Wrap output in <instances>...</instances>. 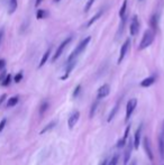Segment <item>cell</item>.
Segmentation results:
<instances>
[{
	"label": "cell",
	"mask_w": 164,
	"mask_h": 165,
	"mask_svg": "<svg viewBox=\"0 0 164 165\" xmlns=\"http://www.w3.org/2000/svg\"><path fill=\"white\" fill-rule=\"evenodd\" d=\"M5 98H6V95H1V98H0V103H1L2 101H4Z\"/></svg>",
	"instance_id": "37"
},
{
	"label": "cell",
	"mask_w": 164,
	"mask_h": 165,
	"mask_svg": "<svg viewBox=\"0 0 164 165\" xmlns=\"http://www.w3.org/2000/svg\"><path fill=\"white\" fill-rule=\"evenodd\" d=\"M159 150H160L161 158H164V125L160 137H159Z\"/></svg>",
	"instance_id": "11"
},
{
	"label": "cell",
	"mask_w": 164,
	"mask_h": 165,
	"mask_svg": "<svg viewBox=\"0 0 164 165\" xmlns=\"http://www.w3.org/2000/svg\"><path fill=\"white\" fill-rule=\"evenodd\" d=\"M72 40V37H67V40H64L62 43L60 44V46L57 47V50H56V52H55V54H54V56H53V59H52V62H55L56 60L60 57L61 55H62V53H63V51H64V48L67 47V45L70 44V42Z\"/></svg>",
	"instance_id": "3"
},
{
	"label": "cell",
	"mask_w": 164,
	"mask_h": 165,
	"mask_svg": "<svg viewBox=\"0 0 164 165\" xmlns=\"http://www.w3.org/2000/svg\"><path fill=\"white\" fill-rule=\"evenodd\" d=\"M126 8H127V0H124V2H123V5H121V7H120V10H119V16H120V18H124V17H125Z\"/></svg>",
	"instance_id": "21"
},
{
	"label": "cell",
	"mask_w": 164,
	"mask_h": 165,
	"mask_svg": "<svg viewBox=\"0 0 164 165\" xmlns=\"http://www.w3.org/2000/svg\"><path fill=\"white\" fill-rule=\"evenodd\" d=\"M55 125H56L55 121H52V122H50V125H47L46 127H44V128L42 129V132H39V134H45L46 132H50V130H51V129H52Z\"/></svg>",
	"instance_id": "22"
},
{
	"label": "cell",
	"mask_w": 164,
	"mask_h": 165,
	"mask_svg": "<svg viewBox=\"0 0 164 165\" xmlns=\"http://www.w3.org/2000/svg\"><path fill=\"white\" fill-rule=\"evenodd\" d=\"M155 80H156V77H154V75L146 77V79H144V80L141 82V87H143V88H147V87H151V85H152L154 82H155Z\"/></svg>",
	"instance_id": "15"
},
{
	"label": "cell",
	"mask_w": 164,
	"mask_h": 165,
	"mask_svg": "<svg viewBox=\"0 0 164 165\" xmlns=\"http://www.w3.org/2000/svg\"><path fill=\"white\" fill-rule=\"evenodd\" d=\"M138 28H139V25H138L137 17H136V16H134V17H133V19H132L131 26H129V32H131L132 36H135V35L138 33Z\"/></svg>",
	"instance_id": "7"
},
{
	"label": "cell",
	"mask_w": 164,
	"mask_h": 165,
	"mask_svg": "<svg viewBox=\"0 0 164 165\" xmlns=\"http://www.w3.org/2000/svg\"><path fill=\"white\" fill-rule=\"evenodd\" d=\"M47 108H49V103L45 101V102H43V103L41 105V108H39V114L43 115V114L45 112V111L47 110Z\"/></svg>",
	"instance_id": "24"
},
{
	"label": "cell",
	"mask_w": 164,
	"mask_h": 165,
	"mask_svg": "<svg viewBox=\"0 0 164 165\" xmlns=\"http://www.w3.org/2000/svg\"><path fill=\"white\" fill-rule=\"evenodd\" d=\"M54 1H55V2H59V1H60V0H54Z\"/></svg>",
	"instance_id": "39"
},
{
	"label": "cell",
	"mask_w": 164,
	"mask_h": 165,
	"mask_svg": "<svg viewBox=\"0 0 164 165\" xmlns=\"http://www.w3.org/2000/svg\"><path fill=\"white\" fill-rule=\"evenodd\" d=\"M18 101H19V98L18 97H11V98H9L8 99V102H7V107H14V106H16L17 103H18Z\"/></svg>",
	"instance_id": "19"
},
{
	"label": "cell",
	"mask_w": 164,
	"mask_h": 165,
	"mask_svg": "<svg viewBox=\"0 0 164 165\" xmlns=\"http://www.w3.org/2000/svg\"><path fill=\"white\" fill-rule=\"evenodd\" d=\"M117 110H118V105H116L115 108H114V109H112V111L110 112V115H109V117H108V121H110L112 118L115 117V115H116V112H117Z\"/></svg>",
	"instance_id": "25"
},
{
	"label": "cell",
	"mask_w": 164,
	"mask_h": 165,
	"mask_svg": "<svg viewBox=\"0 0 164 165\" xmlns=\"http://www.w3.org/2000/svg\"><path fill=\"white\" fill-rule=\"evenodd\" d=\"M45 10H43V9H39V10L37 11V14H36V17H37V19H43L45 17Z\"/></svg>",
	"instance_id": "28"
},
{
	"label": "cell",
	"mask_w": 164,
	"mask_h": 165,
	"mask_svg": "<svg viewBox=\"0 0 164 165\" xmlns=\"http://www.w3.org/2000/svg\"><path fill=\"white\" fill-rule=\"evenodd\" d=\"M129 130H131V125L127 126V128L125 129L124 137L119 140V142H118V144H117V147H118V148H120V147H124V145L127 143V140H128V134H129Z\"/></svg>",
	"instance_id": "14"
},
{
	"label": "cell",
	"mask_w": 164,
	"mask_h": 165,
	"mask_svg": "<svg viewBox=\"0 0 164 165\" xmlns=\"http://www.w3.org/2000/svg\"><path fill=\"white\" fill-rule=\"evenodd\" d=\"M98 107V101H96V102L93 103V106L91 107V110H90V118L93 117V115H94V112H96V109H97Z\"/></svg>",
	"instance_id": "27"
},
{
	"label": "cell",
	"mask_w": 164,
	"mask_h": 165,
	"mask_svg": "<svg viewBox=\"0 0 164 165\" xmlns=\"http://www.w3.org/2000/svg\"><path fill=\"white\" fill-rule=\"evenodd\" d=\"M100 165H107V160H104V161L102 162V163H101Z\"/></svg>",
	"instance_id": "38"
},
{
	"label": "cell",
	"mask_w": 164,
	"mask_h": 165,
	"mask_svg": "<svg viewBox=\"0 0 164 165\" xmlns=\"http://www.w3.org/2000/svg\"><path fill=\"white\" fill-rule=\"evenodd\" d=\"M101 15H102V10H100V11H99V12H97L96 15L93 16L92 18L90 19L89 22H88V24H87V27H90V26L92 25L93 22H97V19L100 18V16H101Z\"/></svg>",
	"instance_id": "18"
},
{
	"label": "cell",
	"mask_w": 164,
	"mask_h": 165,
	"mask_svg": "<svg viewBox=\"0 0 164 165\" xmlns=\"http://www.w3.org/2000/svg\"><path fill=\"white\" fill-rule=\"evenodd\" d=\"M129 142L127 143V147H126V150H125V158H124V164L126 165L127 162H128V160H129V157H131L132 155V150H133V147H134V145H133V140L128 139Z\"/></svg>",
	"instance_id": "10"
},
{
	"label": "cell",
	"mask_w": 164,
	"mask_h": 165,
	"mask_svg": "<svg viewBox=\"0 0 164 165\" xmlns=\"http://www.w3.org/2000/svg\"><path fill=\"white\" fill-rule=\"evenodd\" d=\"M74 66H75V60L74 61H71V62H67L65 73H64V75L61 77V79H62V80H67V77H69V75H70V73L72 72V70H73V67H74Z\"/></svg>",
	"instance_id": "13"
},
{
	"label": "cell",
	"mask_w": 164,
	"mask_h": 165,
	"mask_svg": "<svg viewBox=\"0 0 164 165\" xmlns=\"http://www.w3.org/2000/svg\"><path fill=\"white\" fill-rule=\"evenodd\" d=\"M129 45H131V40H129V38H127L126 40H125V43L123 44V46H121V48H120V53H119V57H118V64H120V62L124 60V57H125V55H126L127 51H128V48H129Z\"/></svg>",
	"instance_id": "5"
},
{
	"label": "cell",
	"mask_w": 164,
	"mask_h": 165,
	"mask_svg": "<svg viewBox=\"0 0 164 165\" xmlns=\"http://www.w3.org/2000/svg\"><path fill=\"white\" fill-rule=\"evenodd\" d=\"M22 72H19L18 74H16L15 77H14V80H15L16 83L20 82V81H22Z\"/></svg>",
	"instance_id": "30"
},
{
	"label": "cell",
	"mask_w": 164,
	"mask_h": 165,
	"mask_svg": "<svg viewBox=\"0 0 164 165\" xmlns=\"http://www.w3.org/2000/svg\"><path fill=\"white\" fill-rule=\"evenodd\" d=\"M154 40V30L153 29H147L145 30V33L143 35V38L139 43V46H138V50L142 51L144 48L149 47V45L152 44V42Z\"/></svg>",
	"instance_id": "2"
},
{
	"label": "cell",
	"mask_w": 164,
	"mask_h": 165,
	"mask_svg": "<svg viewBox=\"0 0 164 165\" xmlns=\"http://www.w3.org/2000/svg\"><path fill=\"white\" fill-rule=\"evenodd\" d=\"M133 165H134V164H133Z\"/></svg>",
	"instance_id": "40"
},
{
	"label": "cell",
	"mask_w": 164,
	"mask_h": 165,
	"mask_svg": "<svg viewBox=\"0 0 164 165\" xmlns=\"http://www.w3.org/2000/svg\"><path fill=\"white\" fill-rule=\"evenodd\" d=\"M136 106H137V100L135 99V98H133V99H131L128 102H127V106H126V118H125V120L128 121L129 120V118L132 117V115H133V112H134L135 108H136Z\"/></svg>",
	"instance_id": "4"
},
{
	"label": "cell",
	"mask_w": 164,
	"mask_h": 165,
	"mask_svg": "<svg viewBox=\"0 0 164 165\" xmlns=\"http://www.w3.org/2000/svg\"><path fill=\"white\" fill-rule=\"evenodd\" d=\"M6 75H7V74H6V72H2V73H1V75H0V83L2 82V80L5 79V77H6Z\"/></svg>",
	"instance_id": "35"
},
{
	"label": "cell",
	"mask_w": 164,
	"mask_h": 165,
	"mask_svg": "<svg viewBox=\"0 0 164 165\" xmlns=\"http://www.w3.org/2000/svg\"><path fill=\"white\" fill-rule=\"evenodd\" d=\"M144 150H145L146 154L149 156V158L151 161H153V153H152V150H151V144H149V139L147 137L144 138Z\"/></svg>",
	"instance_id": "12"
},
{
	"label": "cell",
	"mask_w": 164,
	"mask_h": 165,
	"mask_svg": "<svg viewBox=\"0 0 164 165\" xmlns=\"http://www.w3.org/2000/svg\"><path fill=\"white\" fill-rule=\"evenodd\" d=\"M42 2H43V0H36V2H35V6H36V7H38V6H39Z\"/></svg>",
	"instance_id": "36"
},
{
	"label": "cell",
	"mask_w": 164,
	"mask_h": 165,
	"mask_svg": "<svg viewBox=\"0 0 164 165\" xmlns=\"http://www.w3.org/2000/svg\"><path fill=\"white\" fill-rule=\"evenodd\" d=\"M79 118H80V112H79V111H75V112H73V114L70 116L69 120H67V125H69V128L73 129V127L77 125V122L79 121Z\"/></svg>",
	"instance_id": "6"
},
{
	"label": "cell",
	"mask_w": 164,
	"mask_h": 165,
	"mask_svg": "<svg viewBox=\"0 0 164 165\" xmlns=\"http://www.w3.org/2000/svg\"><path fill=\"white\" fill-rule=\"evenodd\" d=\"M6 122H7V119H6V118H4L2 120L0 121V132L4 130L5 126H6Z\"/></svg>",
	"instance_id": "31"
},
{
	"label": "cell",
	"mask_w": 164,
	"mask_h": 165,
	"mask_svg": "<svg viewBox=\"0 0 164 165\" xmlns=\"http://www.w3.org/2000/svg\"><path fill=\"white\" fill-rule=\"evenodd\" d=\"M109 92H110V87H109V84H104L98 90V99L106 98V97L109 95Z\"/></svg>",
	"instance_id": "8"
},
{
	"label": "cell",
	"mask_w": 164,
	"mask_h": 165,
	"mask_svg": "<svg viewBox=\"0 0 164 165\" xmlns=\"http://www.w3.org/2000/svg\"><path fill=\"white\" fill-rule=\"evenodd\" d=\"M51 51H52V48H49V50H47V51L44 53V55H43V57H42V60H41V62H39V65H38V67H42V66L44 65L45 63L47 62V60H49L50 55H51Z\"/></svg>",
	"instance_id": "16"
},
{
	"label": "cell",
	"mask_w": 164,
	"mask_h": 165,
	"mask_svg": "<svg viewBox=\"0 0 164 165\" xmlns=\"http://www.w3.org/2000/svg\"><path fill=\"white\" fill-rule=\"evenodd\" d=\"M80 90H81V85L79 84L77 88H75V90H74V92H73V97H78V95H79V92H80Z\"/></svg>",
	"instance_id": "32"
},
{
	"label": "cell",
	"mask_w": 164,
	"mask_h": 165,
	"mask_svg": "<svg viewBox=\"0 0 164 165\" xmlns=\"http://www.w3.org/2000/svg\"><path fill=\"white\" fill-rule=\"evenodd\" d=\"M157 22H159V16L153 15L152 18H151V27L153 28V30L157 29Z\"/></svg>",
	"instance_id": "17"
},
{
	"label": "cell",
	"mask_w": 164,
	"mask_h": 165,
	"mask_svg": "<svg viewBox=\"0 0 164 165\" xmlns=\"http://www.w3.org/2000/svg\"><path fill=\"white\" fill-rule=\"evenodd\" d=\"M5 64H6V61L4 59H0V69L5 67Z\"/></svg>",
	"instance_id": "34"
},
{
	"label": "cell",
	"mask_w": 164,
	"mask_h": 165,
	"mask_svg": "<svg viewBox=\"0 0 164 165\" xmlns=\"http://www.w3.org/2000/svg\"><path fill=\"white\" fill-rule=\"evenodd\" d=\"M142 127L143 126L141 125L137 128L136 132H135L134 136V140H133V145H134L135 150H138V146H139V143H141V134H142Z\"/></svg>",
	"instance_id": "9"
},
{
	"label": "cell",
	"mask_w": 164,
	"mask_h": 165,
	"mask_svg": "<svg viewBox=\"0 0 164 165\" xmlns=\"http://www.w3.org/2000/svg\"><path fill=\"white\" fill-rule=\"evenodd\" d=\"M17 9V0H9V12L12 14Z\"/></svg>",
	"instance_id": "20"
},
{
	"label": "cell",
	"mask_w": 164,
	"mask_h": 165,
	"mask_svg": "<svg viewBox=\"0 0 164 165\" xmlns=\"http://www.w3.org/2000/svg\"><path fill=\"white\" fill-rule=\"evenodd\" d=\"M10 82H11V75L10 74H7L4 80H2V82H1V84L4 85V87H7V85L10 84Z\"/></svg>",
	"instance_id": "23"
},
{
	"label": "cell",
	"mask_w": 164,
	"mask_h": 165,
	"mask_svg": "<svg viewBox=\"0 0 164 165\" xmlns=\"http://www.w3.org/2000/svg\"><path fill=\"white\" fill-rule=\"evenodd\" d=\"M96 0H89L88 2H87V5H86V8H84V11L86 12H88V11L90 10V8L92 7V5H93V2H94Z\"/></svg>",
	"instance_id": "29"
},
{
	"label": "cell",
	"mask_w": 164,
	"mask_h": 165,
	"mask_svg": "<svg viewBox=\"0 0 164 165\" xmlns=\"http://www.w3.org/2000/svg\"><path fill=\"white\" fill-rule=\"evenodd\" d=\"M118 158H119V156H118V155H115V156L109 161V163L107 165H117V163H118Z\"/></svg>",
	"instance_id": "26"
},
{
	"label": "cell",
	"mask_w": 164,
	"mask_h": 165,
	"mask_svg": "<svg viewBox=\"0 0 164 165\" xmlns=\"http://www.w3.org/2000/svg\"><path fill=\"white\" fill-rule=\"evenodd\" d=\"M4 36H5V29L4 28H1V29H0V46H1V43H2Z\"/></svg>",
	"instance_id": "33"
},
{
	"label": "cell",
	"mask_w": 164,
	"mask_h": 165,
	"mask_svg": "<svg viewBox=\"0 0 164 165\" xmlns=\"http://www.w3.org/2000/svg\"><path fill=\"white\" fill-rule=\"evenodd\" d=\"M90 40H91V37H86L83 40H81V43L75 47V50L71 53V55L69 56V59H67V62H71V61H74L77 57H78L79 55L81 54L82 52L86 50V47L88 46L89 44Z\"/></svg>",
	"instance_id": "1"
}]
</instances>
